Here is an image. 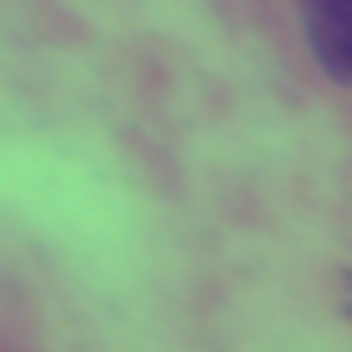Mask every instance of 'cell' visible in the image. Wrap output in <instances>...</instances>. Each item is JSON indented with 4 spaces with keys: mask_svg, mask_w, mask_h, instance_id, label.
Wrapping results in <instances>:
<instances>
[{
    "mask_svg": "<svg viewBox=\"0 0 352 352\" xmlns=\"http://www.w3.org/2000/svg\"><path fill=\"white\" fill-rule=\"evenodd\" d=\"M306 16V36L316 63L327 67L337 83H352V0H337V6H300Z\"/></svg>",
    "mask_w": 352,
    "mask_h": 352,
    "instance_id": "6da1fadb",
    "label": "cell"
},
{
    "mask_svg": "<svg viewBox=\"0 0 352 352\" xmlns=\"http://www.w3.org/2000/svg\"><path fill=\"white\" fill-rule=\"evenodd\" d=\"M300 6H337V0H300Z\"/></svg>",
    "mask_w": 352,
    "mask_h": 352,
    "instance_id": "7a4b0ae2",
    "label": "cell"
}]
</instances>
